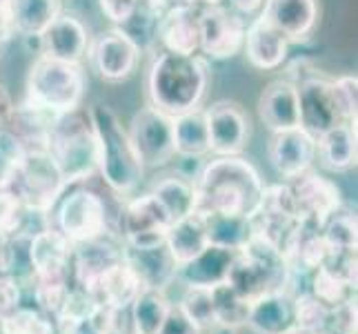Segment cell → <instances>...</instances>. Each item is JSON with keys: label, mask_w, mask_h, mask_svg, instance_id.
Returning <instances> with one entry per match:
<instances>
[{"label": "cell", "mask_w": 358, "mask_h": 334, "mask_svg": "<svg viewBox=\"0 0 358 334\" xmlns=\"http://www.w3.org/2000/svg\"><path fill=\"white\" fill-rule=\"evenodd\" d=\"M29 286H71L73 243L56 228L45 225L27 241Z\"/></svg>", "instance_id": "obj_11"}, {"label": "cell", "mask_w": 358, "mask_h": 334, "mask_svg": "<svg viewBox=\"0 0 358 334\" xmlns=\"http://www.w3.org/2000/svg\"><path fill=\"white\" fill-rule=\"evenodd\" d=\"M252 237L269 243L282 254L301 225L299 209H296L294 196L287 183L265 185L256 209L250 214Z\"/></svg>", "instance_id": "obj_9"}, {"label": "cell", "mask_w": 358, "mask_h": 334, "mask_svg": "<svg viewBox=\"0 0 358 334\" xmlns=\"http://www.w3.org/2000/svg\"><path fill=\"white\" fill-rule=\"evenodd\" d=\"M49 214H52L49 225L56 228L73 245L116 232L105 199L98 192L83 188L80 183L69 185Z\"/></svg>", "instance_id": "obj_8"}, {"label": "cell", "mask_w": 358, "mask_h": 334, "mask_svg": "<svg viewBox=\"0 0 358 334\" xmlns=\"http://www.w3.org/2000/svg\"><path fill=\"white\" fill-rule=\"evenodd\" d=\"M310 283H312L310 294H314L320 303H325L331 310L356 296V283L338 277L336 272L327 270L325 265H320L312 272Z\"/></svg>", "instance_id": "obj_37"}, {"label": "cell", "mask_w": 358, "mask_h": 334, "mask_svg": "<svg viewBox=\"0 0 358 334\" xmlns=\"http://www.w3.org/2000/svg\"><path fill=\"white\" fill-rule=\"evenodd\" d=\"M212 303H214V323L218 328L241 330L247 326L252 301H247L245 296L234 290L227 281L218 283V286L212 288Z\"/></svg>", "instance_id": "obj_35"}, {"label": "cell", "mask_w": 358, "mask_h": 334, "mask_svg": "<svg viewBox=\"0 0 358 334\" xmlns=\"http://www.w3.org/2000/svg\"><path fill=\"white\" fill-rule=\"evenodd\" d=\"M60 14V0H11V18L16 34L38 39L45 27Z\"/></svg>", "instance_id": "obj_34"}, {"label": "cell", "mask_w": 358, "mask_h": 334, "mask_svg": "<svg viewBox=\"0 0 358 334\" xmlns=\"http://www.w3.org/2000/svg\"><path fill=\"white\" fill-rule=\"evenodd\" d=\"M90 43V34L83 20L71 14H63V11L38 36L41 54L73 65H83V60L87 58Z\"/></svg>", "instance_id": "obj_18"}, {"label": "cell", "mask_w": 358, "mask_h": 334, "mask_svg": "<svg viewBox=\"0 0 358 334\" xmlns=\"http://www.w3.org/2000/svg\"><path fill=\"white\" fill-rule=\"evenodd\" d=\"M209 88L207 60L199 54L163 52L147 71V101L167 116H180L201 107Z\"/></svg>", "instance_id": "obj_2"}, {"label": "cell", "mask_w": 358, "mask_h": 334, "mask_svg": "<svg viewBox=\"0 0 358 334\" xmlns=\"http://www.w3.org/2000/svg\"><path fill=\"white\" fill-rule=\"evenodd\" d=\"M209 334H238V330H231V328H212V330H207Z\"/></svg>", "instance_id": "obj_50"}, {"label": "cell", "mask_w": 358, "mask_h": 334, "mask_svg": "<svg viewBox=\"0 0 358 334\" xmlns=\"http://www.w3.org/2000/svg\"><path fill=\"white\" fill-rule=\"evenodd\" d=\"M11 111H14V103H11L9 94L5 92V88L0 85V130H5L11 120Z\"/></svg>", "instance_id": "obj_48"}, {"label": "cell", "mask_w": 358, "mask_h": 334, "mask_svg": "<svg viewBox=\"0 0 358 334\" xmlns=\"http://www.w3.org/2000/svg\"><path fill=\"white\" fill-rule=\"evenodd\" d=\"M331 326V307L320 303L314 294H294V328L310 334H323Z\"/></svg>", "instance_id": "obj_39"}, {"label": "cell", "mask_w": 358, "mask_h": 334, "mask_svg": "<svg viewBox=\"0 0 358 334\" xmlns=\"http://www.w3.org/2000/svg\"><path fill=\"white\" fill-rule=\"evenodd\" d=\"M316 160L331 174H343L356 165V125L338 123L316 139Z\"/></svg>", "instance_id": "obj_27"}, {"label": "cell", "mask_w": 358, "mask_h": 334, "mask_svg": "<svg viewBox=\"0 0 358 334\" xmlns=\"http://www.w3.org/2000/svg\"><path fill=\"white\" fill-rule=\"evenodd\" d=\"M0 334H56L54 319L38 307H20V310L0 323Z\"/></svg>", "instance_id": "obj_41"}, {"label": "cell", "mask_w": 358, "mask_h": 334, "mask_svg": "<svg viewBox=\"0 0 358 334\" xmlns=\"http://www.w3.org/2000/svg\"><path fill=\"white\" fill-rule=\"evenodd\" d=\"M182 3H187V5H192V7L203 9V7H218V5H223L225 0H182Z\"/></svg>", "instance_id": "obj_49"}, {"label": "cell", "mask_w": 358, "mask_h": 334, "mask_svg": "<svg viewBox=\"0 0 358 334\" xmlns=\"http://www.w3.org/2000/svg\"><path fill=\"white\" fill-rule=\"evenodd\" d=\"M282 256H285L294 277L312 274L316 267L325 263V258L329 256V247L323 239V234H320L318 225L301 221L299 230L294 232V237L289 239Z\"/></svg>", "instance_id": "obj_26"}, {"label": "cell", "mask_w": 358, "mask_h": 334, "mask_svg": "<svg viewBox=\"0 0 358 334\" xmlns=\"http://www.w3.org/2000/svg\"><path fill=\"white\" fill-rule=\"evenodd\" d=\"M145 290L141 277L136 274L134 267L127 263L125 252H122V261L105 270L96 281H92L83 292L98 305H109L116 310H129L134 299Z\"/></svg>", "instance_id": "obj_22"}, {"label": "cell", "mask_w": 358, "mask_h": 334, "mask_svg": "<svg viewBox=\"0 0 358 334\" xmlns=\"http://www.w3.org/2000/svg\"><path fill=\"white\" fill-rule=\"evenodd\" d=\"M47 152L52 154L63 174L67 188L98 174V150L87 116H80L78 109L60 116L49 132Z\"/></svg>", "instance_id": "obj_6"}, {"label": "cell", "mask_w": 358, "mask_h": 334, "mask_svg": "<svg viewBox=\"0 0 358 334\" xmlns=\"http://www.w3.org/2000/svg\"><path fill=\"white\" fill-rule=\"evenodd\" d=\"M154 39L163 45V52L199 54V7L187 3L169 5L156 20Z\"/></svg>", "instance_id": "obj_20"}, {"label": "cell", "mask_w": 358, "mask_h": 334, "mask_svg": "<svg viewBox=\"0 0 358 334\" xmlns=\"http://www.w3.org/2000/svg\"><path fill=\"white\" fill-rule=\"evenodd\" d=\"M22 307L20 281L11 274H0V323L14 316Z\"/></svg>", "instance_id": "obj_44"}, {"label": "cell", "mask_w": 358, "mask_h": 334, "mask_svg": "<svg viewBox=\"0 0 358 334\" xmlns=\"http://www.w3.org/2000/svg\"><path fill=\"white\" fill-rule=\"evenodd\" d=\"M174 152L182 158H203L209 154L205 109L196 107L180 116H174Z\"/></svg>", "instance_id": "obj_31"}, {"label": "cell", "mask_w": 358, "mask_h": 334, "mask_svg": "<svg viewBox=\"0 0 358 334\" xmlns=\"http://www.w3.org/2000/svg\"><path fill=\"white\" fill-rule=\"evenodd\" d=\"M29 216L31 212H27V207L18 201V196L14 192L0 188V234L14 237V234L27 232Z\"/></svg>", "instance_id": "obj_42"}, {"label": "cell", "mask_w": 358, "mask_h": 334, "mask_svg": "<svg viewBox=\"0 0 358 334\" xmlns=\"http://www.w3.org/2000/svg\"><path fill=\"white\" fill-rule=\"evenodd\" d=\"M87 58L92 69L107 83L127 81L138 67L141 45L131 39L122 27H112L98 34L90 43Z\"/></svg>", "instance_id": "obj_13"}, {"label": "cell", "mask_w": 358, "mask_h": 334, "mask_svg": "<svg viewBox=\"0 0 358 334\" xmlns=\"http://www.w3.org/2000/svg\"><path fill=\"white\" fill-rule=\"evenodd\" d=\"M122 252H125L127 263L141 277L145 288L167 292V286H171V281H176L178 267L174 263V258L169 256L165 245L152 247V250H131V247L122 245Z\"/></svg>", "instance_id": "obj_30"}, {"label": "cell", "mask_w": 358, "mask_h": 334, "mask_svg": "<svg viewBox=\"0 0 358 334\" xmlns=\"http://www.w3.org/2000/svg\"><path fill=\"white\" fill-rule=\"evenodd\" d=\"M227 3L234 14H238L243 18L258 16L265 7V0H227Z\"/></svg>", "instance_id": "obj_47"}, {"label": "cell", "mask_w": 358, "mask_h": 334, "mask_svg": "<svg viewBox=\"0 0 358 334\" xmlns=\"http://www.w3.org/2000/svg\"><path fill=\"white\" fill-rule=\"evenodd\" d=\"M90 125L98 150V174L118 199L131 196L143 181L145 167L136 156L127 127H122L118 114L103 103L90 107Z\"/></svg>", "instance_id": "obj_3"}, {"label": "cell", "mask_w": 358, "mask_h": 334, "mask_svg": "<svg viewBox=\"0 0 358 334\" xmlns=\"http://www.w3.org/2000/svg\"><path fill=\"white\" fill-rule=\"evenodd\" d=\"M152 194L158 199V203L165 207L171 223L194 214L196 207V190L194 181L187 176H165L154 183Z\"/></svg>", "instance_id": "obj_33"}, {"label": "cell", "mask_w": 358, "mask_h": 334, "mask_svg": "<svg viewBox=\"0 0 358 334\" xmlns=\"http://www.w3.org/2000/svg\"><path fill=\"white\" fill-rule=\"evenodd\" d=\"M261 14L289 43H305L318 25V0H265Z\"/></svg>", "instance_id": "obj_24"}, {"label": "cell", "mask_w": 358, "mask_h": 334, "mask_svg": "<svg viewBox=\"0 0 358 334\" xmlns=\"http://www.w3.org/2000/svg\"><path fill=\"white\" fill-rule=\"evenodd\" d=\"M331 98L338 111L341 123L356 125V105H358V81L354 74H345L334 81H329Z\"/></svg>", "instance_id": "obj_43"}, {"label": "cell", "mask_w": 358, "mask_h": 334, "mask_svg": "<svg viewBox=\"0 0 358 334\" xmlns=\"http://www.w3.org/2000/svg\"><path fill=\"white\" fill-rule=\"evenodd\" d=\"M294 274L276 247L252 237L234 256L229 267L227 283L241 292L247 301H256L265 294L274 292H292Z\"/></svg>", "instance_id": "obj_4"}, {"label": "cell", "mask_w": 358, "mask_h": 334, "mask_svg": "<svg viewBox=\"0 0 358 334\" xmlns=\"http://www.w3.org/2000/svg\"><path fill=\"white\" fill-rule=\"evenodd\" d=\"M299 90V111H301V130L316 141L320 134H325L334 125H338V111L331 98L329 81L320 76H307L296 83Z\"/></svg>", "instance_id": "obj_19"}, {"label": "cell", "mask_w": 358, "mask_h": 334, "mask_svg": "<svg viewBox=\"0 0 358 334\" xmlns=\"http://www.w3.org/2000/svg\"><path fill=\"white\" fill-rule=\"evenodd\" d=\"M158 334H203V332L180 312V307L176 303H171L169 314L165 319L163 328L158 330Z\"/></svg>", "instance_id": "obj_46"}, {"label": "cell", "mask_w": 358, "mask_h": 334, "mask_svg": "<svg viewBox=\"0 0 358 334\" xmlns=\"http://www.w3.org/2000/svg\"><path fill=\"white\" fill-rule=\"evenodd\" d=\"M112 334H134V332H131V328H129V319H127L125 323H122V326H120L118 330H114Z\"/></svg>", "instance_id": "obj_52"}, {"label": "cell", "mask_w": 358, "mask_h": 334, "mask_svg": "<svg viewBox=\"0 0 358 334\" xmlns=\"http://www.w3.org/2000/svg\"><path fill=\"white\" fill-rule=\"evenodd\" d=\"M3 49H5V43L0 41V58H3Z\"/></svg>", "instance_id": "obj_54"}, {"label": "cell", "mask_w": 358, "mask_h": 334, "mask_svg": "<svg viewBox=\"0 0 358 334\" xmlns=\"http://www.w3.org/2000/svg\"><path fill=\"white\" fill-rule=\"evenodd\" d=\"M169 225V214L152 192L127 199L116 218L118 237L122 245L131 250H152L165 245Z\"/></svg>", "instance_id": "obj_10"}, {"label": "cell", "mask_w": 358, "mask_h": 334, "mask_svg": "<svg viewBox=\"0 0 358 334\" xmlns=\"http://www.w3.org/2000/svg\"><path fill=\"white\" fill-rule=\"evenodd\" d=\"M285 334H310V332H303V330H299V328H289Z\"/></svg>", "instance_id": "obj_53"}, {"label": "cell", "mask_w": 358, "mask_h": 334, "mask_svg": "<svg viewBox=\"0 0 358 334\" xmlns=\"http://www.w3.org/2000/svg\"><path fill=\"white\" fill-rule=\"evenodd\" d=\"M207 245H209V237H207L205 218L196 212L171 223L167 230V237H165V247H167L169 256L174 258L176 267L189 263L192 258L199 256Z\"/></svg>", "instance_id": "obj_29"}, {"label": "cell", "mask_w": 358, "mask_h": 334, "mask_svg": "<svg viewBox=\"0 0 358 334\" xmlns=\"http://www.w3.org/2000/svg\"><path fill=\"white\" fill-rule=\"evenodd\" d=\"M356 214L343 205L320 225V234H323L329 252H356Z\"/></svg>", "instance_id": "obj_38"}, {"label": "cell", "mask_w": 358, "mask_h": 334, "mask_svg": "<svg viewBox=\"0 0 358 334\" xmlns=\"http://www.w3.org/2000/svg\"><path fill=\"white\" fill-rule=\"evenodd\" d=\"M127 136L131 147L145 169H156L167 165L174 152V116L156 109L147 103L134 114Z\"/></svg>", "instance_id": "obj_12"}, {"label": "cell", "mask_w": 358, "mask_h": 334, "mask_svg": "<svg viewBox=\"0 0 358 334\" xmlns=\"http://www.w3.org/2000/svg\"><path fill=\"white\" fill-rule=\"evenodd\" d=\"M245 328L254 334H285L294 328V294L274 292L252 301Z\"/></svg>", "instance_id": "obj_28"}, {"label": "cell", "mask_w": 358, "mask_h": 334, "mask_svg": "<svg viewBox=\"0 0 358 334\" xmlns=\"http://www.w3.org/2000/svg\"><path fill=\"white\" fill-rule=\"evenodd\" d=\"M247 22L231 9L203 7L199 9V52L214 60H227L243 52Z\"/></svg>", "instance_id": "obj_14"}, {"label": "cell", "mask_w": 358, "mask_h": 334, "mask_svg": "<svg viewBox=\"0 0 358 334\" xmlns=\"http://www.w3.org/2000/svg\"><path fill=\"white\" fill-rule=\"evenodd\" d=\"M267 156L276 174L289 183L312 169V163L316 160V141L301 127L276 132L271 134Z\"/></svg>", "instance_id": "obj_17"}, {"label": "cell", "mask_w": 358, "mask_h": 334, "mask_svg": "<svg viewBox=\"0 0 358 334\" xmlns=\"http://www.w3.org/2000/svg\"><path fill=\"white\" fill-rule=\"evenodd\" d=\"M5 188L18 196L27 212L47 216L67 190V183L47 147H27Z\"/></svg>", "instance_id": "obj_5"}, {"label": "cell", "mask_w": 358, "mask_h": 334, "mask_svg": "<svg viewBox=\"0 0 358 334\" xmlns=\"http://www.w3.org/2000/svg\"><path fill=\"white\" fill-rule=\"evenodd\" d=\"M180 312L187 316L201 332L216 328L214 323V303H212V288H196L185 286L180 301L176 303Z\"/></svg>", "instance_id": "obj_40"}, {"label": "cell", "mask_w": 358, "mask_h": 334, "mask_svg": "<svg viewBox=\"0 0 358 334\" xmlns=\"http://www.w3.org/2000/svg\"><path fill=\"white\" fill-rule=\"evenodd\" d=\"M0 188H3V185H0Z\"/></svg>", "instance_id": "obj_55"}, {"label": "cell", "mask_w": 358, "mask_h": 334, "mask_svg": "<svg viewBox=\"0 0 358 334\" xmlns=\"http://www.w3.org/2000/svg\"><path fill=\"white\" fill-rule=\"evenodd\" d=\"M98 5H101L103 14L120 27H125L138 11V0H98Z\"/></svg>", "instance_id": "obj_45"}, {"label": "cell", "mask_w": 358, "mask_h": 334, "mask_svg": "<svg viewBox=\"0 0 358 334\" xmlns=\"http://www.w3.org/2000/svg\"><path fill=\"white\" fill-rule=\"evenodd\" d=\"M323 334H354V332H348V330H343V328H336L334 323H331Z\"/></svg>", "instance_id": "obj_51"}, {"label": "cell", "mask_w": 358, "mask_h": 334, "mask_svg": "<svg viewBox=\"0 0 358 334\" xmlns=\"http://www.w3.org/2000/svg\"><path fill=\"white\" fill-rule=\"evenodd\" d=\"M287 185L292 190L296 209H299V216L305 223H314L320 228L338 207H343L341 188L318 172L307 169L305 174L289 181Z\"/></svg>", "instance_id": "obj_16"}, {"label": "cell", "mask_w": 358, "mask_h": 334, "mask_svg": "<svg viewBox=\"0 0 358 334\" xmlns=\"http://www.w3.org/2000/svg\"><path fill=\"white\" fill-rule=\"evenodd\" d=\"M289 41L263 14H258L245 29L243 52L247 63L258 71H274L285 63Z\"/></svg>", "instance_id": "obj_21"}, {"label": "cell", "mask_w": 358, "mask_h": 334, "mask_svg": "<svg viewBox=\"0 0 358 334\" xmlns=\"http://www.w3.org/2000/svg\"><path fill=\"white\" fill-rule=\"evenodd\" d=\"M236 252L238 250L209 243L199 256L176 270V281L196 288H214L218 283H225Z\"/></svg>", "instance_id": "obj_25"}, {"label": "cell", "mask_w": 358, "mask_h": 334, "mask_svg": "<svg viewBox=\"0 0 358 334\" xmlns=\"http://www.w3.org/2000/svg\"><path fill=\"white\" fill-rule=\"evenodd\" d=\"M207 237L212 245L229 247V250H241V247L252 239L250 216H227V214H207Z\"/></svg>", "instance_id": "obj_36"}, {"label": "cell", "mask_w": 358, "mask_h": 334, "mask_svg": "<svg viewBox=\"0 0 358 334\" xmlns=\"http://www.w3.org/2000/svg\"><path fill=\"white\" fill-rule=\"evenodd\" d=\"M194 190L196 214L250 216L261 201L265 183L243 156H216L194 179Z\"/></svg>", "instance_id": "obj_1"}, {"label": "cell", "mask_w": 358, "mask_h": 334, "mask_svg": "<svg viewBox=\"0 0 358 334\" xmlns=\"http://www.w3.org/2000/svg\"><path fill=\"white\" fill-rule=\"evenodd\" d=\"M171 301L165 290L145 288L129 305V328L134 334H158L169 314Z\"/></svg>", "instance_id": "obj_32"}, {"label": "cell", "mask_w": 358, "mask_h": 334, "mask_svg": "<svg viewBox=\"0 0 358 334\" xmlns=\"http://www.w3.org/2000/svg\"><path fill=\"white\" fill-rule=\"evenodd\" d=\"M258 118L271 132H285L301 127V111H299V90L296 83L280 78L269 83L258 96Z\"/></svg>", "instance_id": "obj_23"}, {"label": "cell", "mask_w": 358, "mask_h": 334, "mask_svg": "<svg viewBox=\"0 0 358 334\" xmlns=\"http://www.w3.org/2000/svg\"><path fill=\"white\" fill-rule=\"evenodd\" d=\"M209 130V152L216 156H241L250 141V116L243 105L218 101L205 109Z\"/></svg>", "instance_id": "obj_15"}, {"label": "cell", "mask_w": 358, "mask_h": 334, "mask_svg": "<svg viewBox=\"0 0 358 334\" xmlns=\"http://www.w3.org/2000/svg\"><path fill=\"white\" fill-rule=\"evenodd\" d=\"M85 96V71L83 65L63 63V60L38 54L27 76L24 98L41 105L58 116L80 109Z\"/></svg>", "instance_id": "obj_7"}]
</instances>
